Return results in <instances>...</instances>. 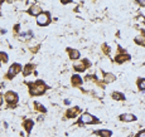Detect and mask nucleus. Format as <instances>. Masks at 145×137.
Segmentation results:
<instances>
[{
  "instance_id": "6e6552de",
  "label": "nucleus",
  "mask_w": 145,
  "mask_h": 137,
  "mask_svg": "<svg viewBox=\"0 0 145 137\" xmlns=\"http://www.w3.org/2000/svg\"><path fill=\"white\" fill-rule=\"evenodd\" d=\"M95 135L100 136V137H111L112 136V132L108 131V129H99V131L95 132Z\"/></svg>"
},
{
  "instance_id": "aec40b11",
  "label": "nucleus",
  "mask_w": 145,
  "mask_h": 137,
  "mask_svg": "<svg viewBox=\"0 0 145 137\" xmlns=\"http://www.w3.org/2000/svg\"><path fill=\"white\" fill-rule=\"evenodd\" d=\"M0 60H1V62H4V63L8 62V55H6V53L0 52Z\"/></svg>"
},
{
  "instance_id": "f8f14e48",
  "label": "nucleus",
  "mask_w": 145,
  "mask_h": 137,
  "mask_svg": "<svg viewBox=\"0 0 145 137\" xmlns=\"http://www.w3.org/2000/svg\"><path fill=\"white\" fill-rule=\"evenodd\" d=\"M68 53H70V58L71 59H78L79 58V52L76 49H68Z\"/></svg>"
},
{
  "instance_id": "f03ea898",
  "label": "nucleus",
  "mask_w": 145,
  "mask_h": 137,
  "mask_svg": "<svg viewBox=\"0 0 145 137\" xmlns=\"http://www.w3.org/2000/svg\"><path fill=\"white\" fill-rule=\"evenodd\" d=\"M95 122H97V120L92 116V114H90V113H82L81 117H79L78 123L79 125H83V123L87 125V123H95Z\"/></svg>"
},
{
  "instance_id": "393cba45",
  "label": "nucleus",
  "mask_w": 145,
  "mask_h": 137,
  "mask_svg": "<svg viewBox=\"0 0 145 137\" xmlns=\"http://www.w3.org/2000/svg\"><path fill=\"white\" fill-rule=\"evenodd\" d=\"M64 103H66V104H70L71 102H70V99H66V101H64Z\"/></svg>"
},
{
  "instance_id": "7ed1b4c3",
  "label": "nucleus",
  "mask_w": 145,
  "mask_h": 137,
  "mask_svg": "<svg viewBox=\"0 0 145 137\" xmlns=\"http://www.w3.org/2000/svg\"><path fill=\"white\" fill-rule=\"evenodd\" d=\"M49 21H50V18H49V14L48 13H41L37 16V23H38V25H41V27L48 25Z\"/></svg>"
},
{
  "instance_id": "a878e982",
  "label": "nucleus",
  "mask_w": 145,
  "mask_h": 137,
  "mask_svg": "<svg viewBox=\"0 0 145 137\" xmlns=\"http://www.w3.org/2000/svg\"><path fill=\"white\" fill-rule=\"evenodd\" d=\"M1 102H3V99H1V97H0V104H1Z\"/></svg>"
},
{
  "instance_id": "6ab92c4d",
  "label": "nucleus",
  "mask_w": 145,
  "mask_h": 137,
  "mask_svg": "<svg viewBox=\"0 0 145 137\" xmlns=\"http://www.w3.org/2000/svg\"><path fill=\"white\" fill-rule=\"evenodd\" d=\"M33 68H34V67H33V64H28V66L24 68L23 74H24V75H29V74L32 73V70H33Z\"/></svg>"
},
{
  "instance_id": "20e7f679",
  "label": "nucleus",
  "mask_w": 145,
  "mask_h": 137,
  "mask_svg": "<svg viewBox=\"0 0 145 137\" xmlns=\"http://www.w3.org/2000/svg\"><path fill=\"white\" fill-rule=\"evenodd\" d=\"M18 99H19V97H18V94H17L15 92H13V91L6 92V94H5V101L10 104V106H13V104H17Z\"/></svg>"
},
{
  "instance_id": "bb28decb",
  "label": "nucleus",
  "mask_w": 145,
  "mask_h": 137,
  "mask_svg": "<svg viewBox=\"0 0 145 137\" xmlns=\"http://www.w3.org/2000/svg\"><path fill=\"white\" fill-rule=\"evenodd\" d=\"M1 3H3V1H0V4H1Z\"/></svg>"
},
{
  "instance_id": "ddd939ff",
  "label": "nucleus",
  "mask_w": 145,
  "mask_h": 137,
  "mask_svg": "<svg viewBox=\"0 0 145 137\" xmlns=\"http://www.w3.org/2000/svg\"><path fill=\"white\" fill-rule=\"evenodd\" d=\"M85 64H88V62L87 60H83L82 63H79V64H75V69L76 70H78V72H82V70H85L87 66H85Z\"/></svg>"
},
{
  "instance_id": "1a4fd4ad",
  "label": "nucleus",
  "mask_w": 145,
  "mask_h": 137,
  "mask_svg": "<svg viewBox=\"0 0 145 137\" xmlns=\"http://www.w3.org/2000/svg\"><path fill=\"white\" fill-rule=\"evenodd\" d=\"M42 12H41V6L39 5H32L30 6V9H29V14H30V15H39V14H41Z\"/></svg>"
},
{
  "instance_id": "423d86ee",
  "label": "nucleus",
  "mask_w": 145,
  "mask_h": 137,
  "mask_svg": "<svg viewBox=\"0 0 145 137\" xmlns=\"http://www.w3.org/2000/svg\"><path fill=\"white\" fill-rule=\"evenodd\" d=\"M120 120L124 122H133V121H136V116L133 113H124L120 116Z\"/></svg>"
},
{
  "instance_id": "9d476101",
  "label": "nucleus",
  "mask_w": 145,
  "mask_h": 137,
  "mask_svg": "<svg viewBox=\"0 0 145 137\" xmlns=\"http://www.w3.org/2000/svg\"><path fill=\"white\" fill-rule=\"evenodd\" d=\"M129 59H130V57L128 54H119V55L115 57V60L117 63H124L125 60H129Z\"/></svg>"
},
{
  "instance_id": "4468645a",
  "label": "nucleus",
  "mask_w": 145,
  "mask_h": 137,
  "mask_svg": "<svg viewBox=\"0 0 145 137\" xmlns=\"http://www.w3.org/2000/svg\"><path fill=\"white\" fill-rule=\"evenodd\" d=\"M33 125H34V122L32 121V120L24 121V127H25V129H27V132H30V131H32V127H33Z\"/></svg>"
},
{
  "instance_id": "4be33fe9",
  "label": "nucleus",
  "mask_w": 145,
  "mask_h": 137,
  "mask_svg": "<svg viewBox=\"0 0 145 137\" xmlns=\"http://www.w3.org/2000/svg\"><path fill=\"white\" fill-rule=\"evenodd\" d=\"M135 137H145V129H143V131H140V132H137Z\"/></svg>"
},
{
  "instance_id": "39448f33",
  "label": "nucleus",
  "mask_w": 145,
  "mask_h": 137,
  "mask_svg": "<svg viewBox=\"0 0 145 137\" xmlns=\"http://www.w3.org/2000/svg\"><path fill=\"white\" fill-rule=\"evenodd\" d=\"M21 70V66L19 63H15V64H13L12 67L9 68V72H8V78H13L14 75H17L19 72Z\"/></svg>"
},
{
  "instance_id": "9b49d317",
  "label": "nucleus",
  "mask_w": 145,
  "mask_h": 137,
  "mask_svg": "<svg viewBox=\"0 0 145 137\" xmlns=\"http://www.w3.org/2000/svg\"><path fill=\"white\" fill-rule=\"evenodd\" d=\"M71 81H72V84H73V86H81L82 82H83L82 78L79 77V75H77V74L72 75V79H71Z\"/></svg>"
},
{
  "instance_id": "dca6fc26",
  "label": "nucleus",
  "mask_w": 145,
  "mask_h": 137,
  "mask_svg": "<svg viewBox=\"0 0 145 137\" xmlns=\"http://www.w3.org/2000/svg\"><path fill=\"white\" fill-rule=\"evenodd\" d=\"M112 98L116 99V101H124L125 96L122 94V93H120V92H114V93H112Z\"/></svg>"
},
{
  "instance_id": "a211bd4d",
  "label": "nucleus",
  "mask_w": 145,
  "mask_h": 137,
  "mask_svg": "<svg viewBox=\"0 0 145 137\" xmlns=\"http://www.w3.org/2000/svg\"><path fill=\"white\" fill-rule=\"evenodd\" d=\"M137 87H139L140 91H145V78L137 79Z\"/></svg>"
},
{
  "instance_id": "2eb2a0df",
  "label": "nucleus",
  "mask_w": 145,
  "mask_h": 137,
  "mask_svg": "<svg viewBox=\"0 0 145 137\" xmlns=\"http://www.w3.org/2000/svg\"><path fill=\"white\" fill-rule=\"evenodd\" d=\"M135 43L139 45L145 47V37L144 35H137V37H135Z\"/></svg>"
},
{
  "instance_id": "f3484780",
  "label": "nucleus",
  "mask_w": 145,
  "mask_h": 137,
  "mask_svg": "<svg viewBox=\"0 0 145 137\" xmlns=\"http://www.w3.org/2000/svg\"><path fill=\"white\" fill-rule=\"evenodd\" d=\"M104 81L106 82V83H110V82H114L115 81V75L111 74V73H107L104 75Z\"/></svg>"
},
{
  "instance_id": "f257e3e1",
  "label": "nucleus",
  "mask_w": 145,
  "mask_h": 137,
  "mask_svg": "<svg viewBox=\"0 0 145 137\" xmlns=\"http://www.w3.org/2000/svg\"><path fill=\"white\" fill-rule=\"evenodd\" d=\"M47 89V86L44 84V82L38 81L35 83H29V92L32 96H39L42 93H44Z\"/></svg>"
},
{
  "instance_id": "412c9836",
  "label": "nucleus",
  "mask_w": 145,
  "mask_h": 137,
  "mask_svg": "<svg viewBox=\"0 0 145 137\" xmlns=\"http://www.w3.org/2000/svg\"><path fill=\"white\" fill-rule=\"evenodd\" d=\"M35 107H37V110H39L41 112H46V108H44V107H42V104H41V103H35Z\"/></svg>"
},
{
  "instance_id": "0eeeda50",
  "label": "nucleus",
  "mask_w": 145,
  "mask_h": 137,
  "mask_svg": "<svg viewBox=\"0 0 145 137\" xmlns=\"http://www.w3.org/2000/svg\"><path fill=\"white\" fill-rule=\"evenodd\" d=\"M78 112H79V108H77V107H72V108H70V110L67 111L66 116H67L68 118H73V117H76V114H77Z\"/></svg>"
},
{
  "instance_id": "b1692460",
  "label": "nucleus",
  "mask_w": 145,
  "mask_h": 137,
  "mask_svg": "<svg viewBox=\"0 0 145 137\" xmlns=\"http://www.w3.org/2000/svg\"><path fill=\"white\" fill-rule=\"evenodd\" d=\"M137 4H140L141 6H145V1H144V0H139V1H137Z\"/></svg>"
},
{
  "instance_id": "5701e85b",
  "label": "nucleus",
  "mask_w": 145,
  "mask_h": 137,
  "mask_svg": "<svg viewBox=\"0 0 145 137\" xmlns=\"http://www.w3.org/2000/svg\"><path fill=\"white\" fill-rule=\"evenodd\" d=\"M102 49H104V52H105V50H106V53H108V52H110V48H108V47H107L106 44H104Z\"/></svg>"
}]
</instances>
